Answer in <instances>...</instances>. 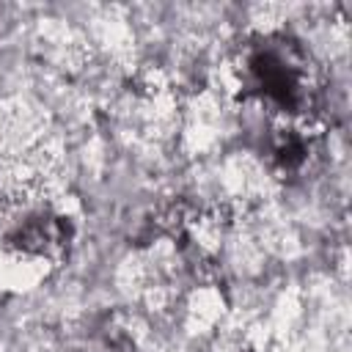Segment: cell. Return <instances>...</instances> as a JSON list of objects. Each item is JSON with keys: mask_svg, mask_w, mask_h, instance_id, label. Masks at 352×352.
Returning a JSON list of instances; mask_svg holds the SVG:
<instances>
[{"mask_svg": "<svg viewBox=\"0 0 352 352\" xmlns=\"http://www.w3.org/2000/svg\"><path fill=\"white\" fill-rule=\"evenodd\" d=\"M239 85L278 121H308L319 77L311 52L289 33H258L239 50Z\"/></svg>", "mask_w": 352, "mask_h": 352, "instance_id": "1", "label": "cell"}, {"mask_svg": "<svg viewBox=\"0 0 352 352\" xmlns=\"http://www.w3.org/2000/svg\"><path fill=\"white\" fill-rule=\"evenodd\" d=\"M72 223L41 201H16L0 220V250L25 261H58L69 253Z\"/></svg>", "mask_w": 352, "mask_h": 352, "instance_id": "2", "label": "cell"}, {"mask_svg": "<svg viewBox=\"0 0 352 352\" xmlns=\"http://www.w3.org/2000/svg\"><path fill=\"white\" fill-rule=\"evenodd\" d=\"M270 140V162L283 176H297L305 170L311 154H314V135L308 132L305 121H280L272 129Z\"/></svg>", "mask_w": 352, "mask_h": 352, "instance_id": "3", "label": "cell"}, {"mask_svg": "<svg viewBox=\"0 0 352 352\" xmlns=\"http://www.w3.org/2000/svg\"><path fill=\"white\" fill-rule=\"evenodd\" d=\"M88 352H138V349H135L132 338L124 330H118L113 324H104L91 336Z\"/></svg>", "mask_w": 352, "mask_h": 352, "instance_id": "4", "label": "cell"}]
</instances>
